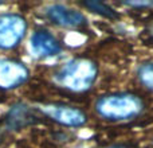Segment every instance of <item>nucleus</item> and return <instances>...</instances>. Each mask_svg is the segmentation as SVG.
Here are the masks:
<instances>
[{
  "instance_id": "obj_7",
  "label": "nucleus",
  "mask_w": 153,
  "mask_h": 148,
  "mask_svg": "<svg viewBox=\"0 0 153 148\" xmlns=\"http://www.w3.org/2000/svg\"><path fill=\"white\" fill-rule=\"evenodd\" d=\"M31 51L36 57H51L61 51L59 42L47 31H36L30 40Z\"/></svg>"
},
{
  "instance_id": "obj_3",
  "label": "nucleus",
  "mask_w": 153,
  "mask_h": 148,
  "mask_svg": "<svg viewBox=\"0 0 153 148\" xmlns=\"http://www.w3.org/2000/svg\"><path fill=\"white\" fill-rule=\"evenodd\" d=\"M26 28V20L20 15H16V13L0 15V47H15L24 37Z\"/></svg>"
},
{
  "instance_id": "obj_8",
  "label": "nucleus",
  "mask_w": 153,
  "mask_h": 148,
  "mask_svg": "<svg viewBox=\"0 0 153 148\" xmlns=\"http://www.w3.org/2000/svg\"><path fill=\"white\" fill-rule=\"evenodd\" d=\"M31 119H34L31 112L26 108V106H15L12 111L10 112L7 121L11 128H20L23 125H27Z\"/></svg>"
},
{
  "instance_id": "obj_6",
  "label": "nucleus",
  "mask_w": 153,
  "mask_h": 148,
  "mask_svg": "<svg viewBox=\"0 0 153 148\" xmlns=\"http://www.w3.org/2000/svg\"><path fill=\"white\" fill-rule=\"evenodd\" d=\"M46 15L51 22L63 27H78L86 23L83 13L62 4H53L47 7Z\"/></svg>"
},
{
  "instance_id": "obj_9",
  "label": "nucleus",
  "mask_w": 153,
  "mask_h": 148,
  "mask_svg": "<svg viewBox=\"0 0 153 148\" xmlns=\"http://www.w3.org/2000/svg\"><path fill=\"white\" fill-rule=\"evenodd\" d=\"M138 78L149 90L153 92V62L144 64L138 69Z\"/></svg>"
},
{
  "instance_id": "obj_2",
  "label": "nucleus",
  "mask_w": 153,
  "mask_h": 148,
  "mask_svg": "<svg viewBox=\"0 0 153 148\" xmlns=\"http://www.w3.org/2000/svg\"><path fill=\"white\" fill-rule=\"evenodd\" d=\"M97 112L109 120H125L138 114L143 109V102L136 96L114 94L101 98L95 105Z\"/></svg>"
},
{
  "instance_id": "obj_1",
  "label": "nucleus",
  "mask_w": 153,
  "mask_h": 148,
  "mask_svg": "<svg viewBox=\"0 0 153 148\" xmlns=\"http://www.w3.org/2000/svg\"><path fill=\"white\" fill-rule=\"evenodd\" d=\"M97 77V67L89 59H74L66 64L55 75L62 87L73 92H85L93 85Z\"/></svg>"
},
{
  "instance_id": "obj_10",
  "label": "nucleus",
  "mask_w": 153,
  "mask_h": 148,
  "mask_svg": "<svg viewBox=\"0 0 153 148\" xmlns=\"http://www.w3.org/2000/svg\"><path fill=\"white\" fill-rule=\"evenodd\" d=\"M83 4L86 5L87 8L95 11L97 13H100V15H102V16H106V18H116V16H117V13L114 12L110 7H108L106 4H103V3L89 1V3H83Z\"/></svg>"
},
{
  "instance_id": "obj_5",
  "label": "nucleus",
  "mask_w": 153,
  "mask_h": 148,
  "mask_svg": "<svg viewBox=\"0 0 153 148\" xmlns=\"http://www.w3.org/2000/svg\"><path fill=\"white\" fill-rule=\"evenodd\" d=\"M28 78V70L23 64L11 59H0V87L12 89Z\"/></svg>"
},
{
  "instance_id": "obj_11",
  "label": "nucleus",
  "mask_w": 153,
  "mask_h": 148,
  "mask_svg": "<svg viewBox=\"0 0 153 148\" xmlns=\"http://www.w3.org/2000/svg\"><path fill=\"white\" fill-rule=\"evenodd\" d=\"M126 5H130V7H149V5H153V3L151 1H129L125 3Z\"/></svg>"
},
{
  "instance_id": "obj_12",
  "label": "nucleus",
  "mask_w": 153,
  "mask_h": 148,
  "mask_svg": "<svg viewBox=\"0 0 153 148\" xmlns=\"http://www.w3.org/2000/svg\"><path fill=\"white\" fill-rule=\"evenodd\" d=\"M108 148H125V147H122V146H113V147H108Z\"/></svg>"
},
{
  "instance_id": "obj_4",
  "label": "nucleus",
  "mask_w": 153,
  "mask_h": 148,
  "mask_svg": "<svg viewBox=\"0 0 153 148\" xmlns=\"http://www.w3.org/2000/svg\"><path fill=\"white\" fill-rule=\"evenodd\" d=\"M40 111L54 121L67 125V127H79V125H83L86 121V116L83 114V112L71 106L48 104V105H43Z\"/></svg>"
}]
</instances>
